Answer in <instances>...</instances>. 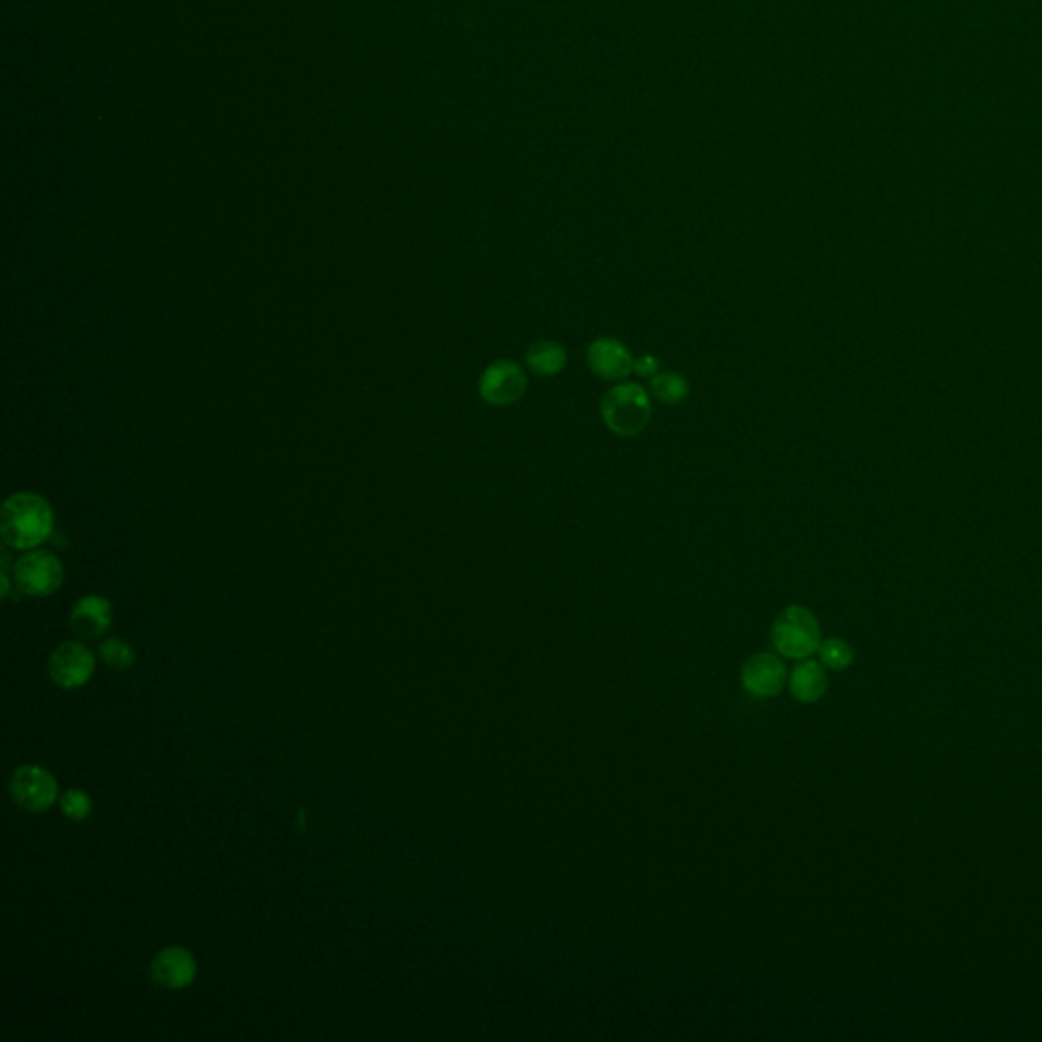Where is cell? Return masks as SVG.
<instances>
[{
	"label": "cell",
	"instance_id": "1",
	"mask_svg": "<svg viewBox=\"0 0 1042 1042\" xmlns=\"http://www.w3.org/2000/svg\"><path fill=\"white\" fill-rule=\"evenodd\" d=\"M53 530V509L32 490L11 495L0 511V536L13 550H33Z\"/></svg>",
	"mask_w": 1042,
	"mask_h": 1042
},
{
	"label": "cell",
	"instance_id": "2",
	"mask_svg": "<svg viewBox=\"0 0 1042 1042\" xmlns=\"http://www.w3.org/2000/svg\"><path fill=\"white\" fill-rule=\"evenodd\" d=\"M601 417L617 436H638L652 417L650 393L638 384L614 385L601 399Z\"/></svg>",
	"mask_w": 1042,
	"mask_h": 1042
},
{
	"label": "cell",
	"instance_id": "3",
	"mask_svg": "<svg viewBox=\"0 0 1042 1042\" xmlns=\"http://www.w3.org/2000/svg\"><path fill=\"white\" fill-rule=\"evenodd\" d=\"M772 645L784 658H811L821 645L816 617L800 605L786 607L772 626Z\"/></svg>",
	"mask_w": 1042,
	"mask_h": 1042
},
{
	"label": "cell",
	"instance_id": "4",
	"mask_svg": "<svg viewBox=\"0 0 1042 1042\" xmlns=\"http://www.w3.org/2000/svg\"><path fill=\"white\" fill-rule=\"evenodd\" d=\"M13 577L21 595L47 597L62 586L63 567L56 554L49 550H32L16 560Z\"/></svg>",
	"mask_w": 1042,
	"mask_h": 1042
},
{
	"label": "cell",
	"instance_id": "5",
	"mask_svg": "<svg viewBox=\"0 0 1042 1042\" xmlns=\"http://www.w3.org/2000/svg\"><path fill=\"white\" fill-rule=\"evenodd\" d=\"M9 790L15 804L27 813H46L60 795L53 774L39 766L16 767L9 782Z\"/></svg>",
	"mask_w": 1042,
	"mask_h": 1042
},
{
	"label": "cell",
	"instance_id": "6",
	"mask_svg": "<svg viewBox=\"0 0 1042 1042\" xmlns=\"http://www.w3.org/2000/svg\"><path fill=\"white\" fill-rule=\"evenodd\" d=\"M94 664L96 658L88 645L63 642L51 652L47 670L60 689L74 690L84 687L93 678Z\"/></svg>",
	"mask_w": 1042,
	"mask_h": 1042
},
{
	"label": "cell",
	"instance_id": "7",
	"mask_svg": "<svg viewBox=\"0 0 1042 1042\" xmlns=\"http://www.w3.org/2000/svg\"><path fill=\"white\" fill-rule=\"evenodd\" d=\"M528 389L525 371L513 361H495L485 368L478 381V393L489 405H511L523 398Z\"/></svg>",
	"mask_w": 1042,
	"mask_h": 1042
},
{
	"label": "cell",
	"instance_id": "8",
	"mask_svg": "<svg viewBox=\"0 0 1042 1042\" xmlns=\"http://www.w3.org/2000/svg\"><path fill=\"white\" fill-rule=\"evenodd\" d=\"M788 684V670L776 654H755L741 668V687L755 699L778 696Z\"/></svg>",
	"mask_w": 1042,
	"mask_h": 1042
},
{
	"label": "cell",
	"instance_id": "9",
	"mask_svg": "<svg viewBox=\"0 0 1042 1042\" xmlns=\"http://www.w3.org/2000/svg\"><path fill=\"white\" fill-rule=\"evenodd\" d=\"M149 973H152V980L166 990H184L196 980L198 966L190 950L173 945L155 955L149 966Z\"/></svg>",
	"mask_w": 1042,
	"mask_h": 1042
},
{
	"label": "cell",
	"instance_id": "10",
	"mask_svg": "<svg viewBox=\"0 0 1042 1042\" xmlns=\"http://www.w3.org/2000/svg\"><path fill=\"white\" fill-rule=\"evenodd\" d=\"M586 361L591 371L605 381H623L633 371V356L628 347L611 337H601L591 342Z\"/></svg>",
	"mask_w": 1042,
	"mask_h": 1042
},
{
	"label": "cell",
	"instance_id": "11",
	"mask_svg": "<svg viewBox=\"0 0 1042 1042\" xmlns=\"http://www.w3.org/2000/svg\"><path fill=\"white\" fill-rule=\"evenodd\" d=\"M110 623H112V605L108 598L98 597V595L80 598L70 615V628L84 640H96L105 635Z\"/></svg>",
	"mask_w": 1042,
	"mask_h": 1042
},
{
	"label": "cell",
	"instance_id": "12",
	"mask_svg": "<svg viewBox=\"0 0 1042 1042\" xmlns=\"http://www.w3.org/2000/svg\"><path fill=\"white\" fill-rule=\"evenodd\" d=\"M788 687L798 703H804V705L816 703L827 692V670L819 662L804 659L792 670V675L788 678Z\"/></svg>",
	"mask_w": 1042,
	"mask_h": 1042
},
{
	"label": "cell",
	"instance_id": "13",
	"mask_svg": "<svg viewBox=\"0 0 1042 1042\" xmlns=\"http://www.w3.org/2000/svg\"><path fill=\"white\" fill-rule=\"evenodd\" d=\"M525 365L537 377H554L567 367V349L554 340H536L528 347Z\"/></svg>",
	"mask_w": 1042,
	"mask_h": 1042
},
{
	"label": "cell",
	"instance_id": "14",
	"mask_svg": "<svg viewBox=\"0 0 1042 1042\" xmlns=\"http://www.w3.org/2000/svg\"><path fill=\"white\" fill-rule=\"evenodd\" d=\"M652 393L666 405H678L689 398V381L675 371H664L652 377Z\"/></svg>",
	"mask_w": 1042,
	"mask_h": 1042
},
{
	"label": "cell",
	"instance_id": "15",
	"mask_svg": "<svg viewBox=\"0 0 1042 1042\" xmlns=\"http://www.w3.org/2000/svg\"><path fill=\"white\" fill-rule=\"evenodd\" d=\"M819 658L828 670H845L853 664L856 654H853V647L844 640L831 638L827 642L819 645Z\"/></svg>",
	"mask_w": 1042,
	"mask_h": 1042
},
{
	"label": "cell",
	"instance_id": "16",
	"mask_svg": "<svg viewBox=\"0 0 1042 1042\" xmlns=\"http://www.w3.org/2000/svg\"><path fill=\"white\" fill-rule=\"evenodd\" d=\"M100 658L114 670H129L135 664V650L119 638H110L100 645Z\"/></svg>",
	"mask_w": 1042,
	"mask_h": 1042
},
{
	"label": "cell",
	"instance_id": "17",
	"mask_svg": "<svg viewBox=\"0 0 1042 1042\" xmlns=\"http://www.w3.org/2000/svg\"><path fill=\"white\" fill-rule=\"evenodd\" d=\"M60 804H62V813L72 821H84L93 813V798L80 788L65 790Z\"/></svg>",
	"mask_w": 1042,
	"mask_h": 1042
},
{
	"label": "cell",
	"instance_id": "18",
	"mask_svg": "<svg viewBox=\"0 0 1042 1042\" xmlns=\"http://www.w3.org/2000/svg\"><path fill=\"white\" fill-rule=\"evenodd\" d=\"M633 371L640 375V377H656L659 371V361L656 356L652 354H642L633 361Z\"/></svg>",
	"mask_w": 1042,
	"mask_h": 1042
}]
</instances>
